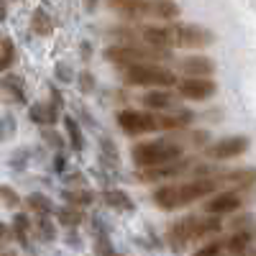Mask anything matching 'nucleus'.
<instances>
[{
    "label": "nucleus",
    "instance_id": "33",
    "mask_svg": "<svg viewBox=\"0 0 256 256\" xmlns=\"http://www.w3.org/2000/svg\"><path fill=\"white\" fill-rule=\"evenodd\" d=\"M44 138H46V141H52V144H54V146H56V148H59V146H62V138H59V136H56V134H49V131H44Z\"/></svg>",
    "mask_w": 256,
    "mask_h": 256
},
{
    "label": "nucleus",
    "instance_id": "3",
    "mask_svg": "<svg viewBox=\"0 0 256 256\" xmlns=\"http://www.w3.org/2000/svg\"><path fill=\"white\" fill-rule=\"evenodd\" d=\"M223 226L218 220V216H212V212H208V218H195V216H190V218H182L177 223H172L166 228V246L182 254L190 244H195L200 238H208L212 236V233H218Z\"/></svg>",
    "mask_w": 256,
    "mask_h": 256
},
{
    "label": "nucleus",
    "instance_id": "8",
    "mask_svg": "<svg viewBox=\"0 0 256 256\" xmlns=\"http://www.w3.org/2000/svg\"><path fill=\"white\" fill-rule=\"evenodd\" d=\"M105 59L110 64H118V67H134V64H148V62H164L169 59L166 49L159 46H110L105 49Z\"/></svg>",
    "mask_w": 256,
    "mask_h": 256
},
{
    "label": "nucleus",
    "instance_id": "11",
    "mask_svg": "<svg viewBox=\"0 0 256 256\" xmlns=\"http://www.w3.org/2000/svg\"><path fill=\"white\" fill-rule=\"evenodd\" d=\"M192 166V162H182V159H174L169 164H159V166H148V169H141L138 172V180L144 182H164V180H172L182 172Z\"/></svg>",
    "mask_w": 256,
    "mask_h": 256
},
{
    "label": "nucleus",
    "instance_id": "27",
    "mask_svg": "<svg viewBox=\"0 0 256 256\" xmlns=\"http://www.w3.org/2000/svg\"><path fill=\"white\" fill-rule=\"evenodd\" d=\"M3 90H6L10 98H16L18 102H26V95H24V88H20V80H18V77L3 80Z\"/></svg>",
    "mask_w": 256,
    "mask_h": 256
},
{
    "label": "nucleus",
    "instance_id": "35",
    "mask_svg": "<svg viewBox=\"0 0 256 256\" xmlns=\"http://www.w3.org/2000/svg\"><path fill=\"white\" fill-rule=\"evenodd\" d=\"M84 3V10H95L98 8V0H82Z\"/></svg>",
    "mask_w": 256,
    "mask_h": 256
},
{
    "label": "nucleus",
    "instance_id": "21",
    "mask_svg": "<svg viewBox=\"0 0 256 256\" xmlns=\"http://www.w3.org/2000/svg\"><path fill=\"white\" fill-rule=\"evenodd\" d=\"M64 126H67V136H70V146L74 148V152L80 154L82 148H84V136H82V128H80V123L72 118V116H67L64 118Z\"/></svg>",
    "mask_w": 256,
    "mask_h": 256
},
{
    "label": "nucleus",
    "instance_id": "5",
    "mask_svg": "<svg viewBox=\"0 0 256 256\" xmlns=\"http://www.w3.org/2000/svg\"><path fill=\"white\" fill-rule=\"evenodd\" d=\"M108 6L123 18H156L174 20L180 16V6L174 0H108Z\"/></svg>",
    "mask_w": 256,
    "mask_h": 256
},
{
    "label": "nucleus",
    "instance_id": "25",
    "mask_svg": "<svg viewBox=\"0 0 256 256\" xmlns=\"http://www.w3.org/2000/svg\"><path fill=\"white\" fill-rule=\"evenodd\" d=\"M84 220V216H82V212H80V208H74V205H67V208H62L59 210V223L62 226H80Z\"/></svg>",
    "mask_w": 256,
    "mask_h": 256
},
{
    "label": "nucleus",
    "instance_id": "37",
    "mask_svg": "<svg viewBox=\"0 0 256 256\" xmlns=\"http://www.w3.org/2000/svg\"><path fill=\"white\" fill-rule=\"evenodd\" d=\"M233 256H244V254H233Z\"/></svg>",
    "mask_w": 256,
    "mask_h": 256
},
{
    "label": "nucleus",
    "instance_id": "26",
    "mask_svg": "<svg viewBox=\"0 0 256 256\" xmlns=\"http://www.w3.org/2000/svg\"><path fill=\"white\" fill-rule=\"evenodd\" d=\"M34 230H36V236H38L41 241H54V236H56V230H54V226L49 223L46 216H41V218L36 220Z\"/></svg>",
    "mask_w": 256,
    "mask_h": 256
},
{
    "label": "nucleus",
    "instance_id": "24",
    "mask_svg": "<svg viewBox=\"0 0 256 256\" xmlns=\"http://www.w3.org/2000/svg\"><path fill=\"white\" fill-rule=\"evenodd\" d=\"M28 228H31V223H28V216H16V220H13V233H16V238H18V244L20 246H28Z\"/></svg>",
    "mask_w": 256,
    "mask_h": 256
},
{
    "label": "nucleus",
    "instance_id": "14",
    "mask_svg": "<svg viewBox=\"0 0 256 256\" xmlns=\"http://www.w3.org/2000/svg\"><path fill=\"white\" fill-rule=\"evenodd\" d=\"M56 108L59 105L56 102H38V105H34V108L28 110V118L34 120V123H38V126H54L56 123Z\"/></svg>",
    "mask_w": 256,
    "mask_h": 256
},
{
    "label": "nucleus",
    "instance_id": "17",
    "mask_svg": "<svg viewBox=\"0 0 256 256\" xmlns=\"http://www.w3.org/2000/svg\"><path fill=\"white\" fill-rule=\"evenodd\" d=\"M251 241H254V230L241 228V230H236V233H233V236L226 241V248H228L230 254H244V251L251 246Z\"/></svg>",
    "mask_w": 256,
    "mask_h": 256
},
{
    "label": "nucleus",
    "instance_id": "20",
    "mask_svg": "<svg viewBox=\"0 0 256 256\" xmlns=\"http://www.w3.org/2000/svg\"><path fill=\"white\" fill-rule=\"evenodd\" d=\"M141 102L146 105V108H152V110H166L169 105H174V98L169 92H146L141 98Z\"/></svg>",
    "mask_w": 256,
    "mask_h": 256
},
{
    "label": "nucleus",
    "instance_id": "10",
    "mask_svg": "<svg viewBox=\"0 0 256 256\" xmlns=\"http://www.w3.org/2000/svg\"><path fill=\"white\" fill-rule=\"evenodd\" d=\"M177 90L187 100H208L216 95V82L210 77H187V80L177 82Z\"/></svg>",
    "mask_w": 256,
    "mask_h": 256
},
{
    "label": "nucleus",
    "instance_id": "12",
    "mask_svg": "<svg viewBox=\"0 0 256 256\" xmlns=\"http://www.w3.org/2000/svg\"><path fill=\"white\" fill-rule=\"evenodd\" d=\"M241 205H244L241 192L228 190V192H220V195H216L212 200H208L205 212H212V216H226V212H236Z\"/></svg>",
    "mask_w": 256,
    "mask_h": 256
},
{
    "label": "nucleus",
    "instance_id": "36",
    "mask_svg": "<svg viewBox=\"0 0 256 256\" xmlns=\"http://www.w3.org/2000/svg\"><path fill=\"white\" fill-rule=\"evenodd\" d=\"M54 169H56V172H62V169H64V156H56V162H54Z\"/></svg>",
    "mask_w": 256,
    "mask_h": 256
},
{
    "label": "nucleus",
    "instance_id": "31",
    "mask_svg": "<svg viewBox=\"0 0 256 256\" xmlns=\"http://www.w3.org/2000/svg\"><path fill=\"white\" fill-rule=\"evenodd\" d=\"M92 88H95V77H92L90 72H82V74H80V90H82V92H90Z\"/></svg>",
    "mask_w": 256,
    "mask_h": 256
},
{
    "label": "nucleus",
    "instance_id": "7",
    "mask_svg": "<svg viewBox=\"0 0 256 256\" xmlns=\"http://www.w3.org/2000/svg\"><path fill=\"white\" fill-rule=\"evenodd\" d=\"M123 80L131 88H174V72H169L156 64H134L123 67Z\"/></svg>",
    "mask_w": 256,
    "mask_h": 256
},
{
    "label": "nucleus",
    "instance_id": "2",
    "mask_svg": "<svg viewBox=\"0 0 256 256\" xmlns=\"http://www.w3.org/2000/svg\"><path fill=\"white\" fill-rule=\"evenodd\" d=\"M218 187H220L218 177H202V180L184 182V184H164L154 192V202L162 210H180L202 198H210Z\"/></svg>",
    "mask_w": 256,
    "mask_h": 256
},
{
    "label": "nucleus",
    "instance_id": "23",
    "mask_svg": "<svg viewBox=\"0 0 256 256\" xmlns=\"http://www.w3.org/2000/svg\"><path fill=\"white\" fill-rule=\"evenodd\" d=\"M26 205H28L31 212H36V216H49L52 212V200L44 198V195H28Z\"/></svg>",
    "mask_w": 256,
    "mask_h": 256
},
{
    "label": "nucleus",
    "instance_id": "6",
    "mask_svg": "<svg viewBox=\"0 0 256 256\" xmlns=\"http://www.w3.org/2000/svg\"><path fill=\"white\" fill-rule=\"evenodd\" d=\"M131 156H134V164L138 169H148V166H159V164L182 159V146L177 141H169V138L144 141V144H136L131 148Z\"/></svg>",
    "mask_w": 256,
    "mask_h": 256
},
{
    "label": "nucleus",
    "instance_id": "4",
    "mask_svg": "<svg viewBox=\"0 0 256 256\" xmlns=\"http://www.w3.org/2000/svg\"><path fill=\"white\" fill-rule=\"evenodd\" d=\"M192 116H154V113H141V110H120L118 113V126L128 136H141V134H154V131H177L184 128Z\"/></svg>",
    "mask_w": 256,
    "mask_h": 256
},
{
    "label": "nucleus",
    "instance_id": "13",
    "mask_svg": "<svg viewBox=\"0 0 256 256\" xmlns=\"http://www.w3.org/2000/svg\"><path fill=\"white\" fill-rule=\"evenodd\" d=\"M180 70L187 77H210L212 72H216V64H212V59H208V56H187V59L180 62Z\"/></svg>",
    "mask_w": 256,
    "mask_h": 256
},
{
    "label": "nucleus",
    "instance_id": "38",
    "mask_svg": "<svg viewBox=\"0 0 256 256\" xmlns=\"http://www.w3.org/2000/svg\"><path fill=\"white\" fill-rule=\"evenodd\" d=\"M254 256H256V254H254Z\"/></svg>",
    "mask_w": 256,
    "mask_h": 256
},
{
    "label": "nucleus",
    "instance_id": "16",
    "mask_svg": "<svg viewBox=\"0 0 256 256\" xmlns=\"http://www.w3.org/2000/svg\"><path fill=\"white\" fill-rule=\"evenodd\" d=\"M100 198H102V202L108 205L110 210H120V212H131V210H136L134 200L128 198L126 192H120V190H105Z\"/></svg>",
    "mask_w": 256,
    "mask_h": 256
},
{
    "label": "nucleus",
    "instance_id": "30",
    "mask_svg": "<svg viewBox=\"0 0 256 256\" xmlns=\"http://www.w3.org/2000/svg\"><path fill=\"white\" fill-rule=\"evenodd\" d=\"M16 134V123L13 118H0V141H6Z\"/></svg>",
    "mask_w": 256,
    "mask_h": 256
},
{
    "label": "nucleus",
    "instance_id": "34",
    "mask_svg": "<svg viewBox=\"0 0 256 256\" xmlns=\"http://www.w3.org/2000/svg\"><path fill=\"white\" fill-rule=\"evenodd\" d=\"M8 18V0H0V20Z\"/></svg>",
    "mask_w": 256,
    "mask_h": 256
},
{
    "label": "nucleus",
    "instance_id": "32",
    "mask_svg": "<svg viewBox=\"0 0 256 256\" xmlns=\"http://www.w3.org/2000/svg\"><path fill=\"white\" fill-rule=\"evenodd\" d=\"M16 236L13 233V228L10 226H6L3 220H0V246H6V244H10V238Z\"/></svg>",
    "mask_w": 256,
    "mask_h": 256
},
{
    "label": "nucleus",
    "instance_id": "22",
    "mask_svg": "<svg viewBox=\"0 0 256 256\" xmlns=\"http://www.w3.org/2000/svg\"><path fill=\"white\" fill-rule=\"evenodd\" d=\"M16 62V46L10 38H3L0 36V72H8Z\"/></svg>",
    "mask_w": 256,
    "mask_h": 256
},
{
    "label": "nucleus",
    "instance_id": "1",
    "mask_svg": "<svg viewBox=\"0 0 256 256\" xmlns=\"http://www.w3.org/2000/svg\"><path fill=\"white\" fill-rule=\"evenodd\" d=\"M116 36L123 38H141L148 46L159 49H205L216 41V34L192 26V24H174V26H144L136 31H116Z\"/></svg>",
    "mask_w": 256,
    "mask_h": 256
},
{
    "label": "nucleus",
    "instance_id": "29",
    "mask_svg": "<svg viewBox=\"0 0 256 256\" xmlns=\"http://www.w3.org/2000/svg\"><path fill=\"white\" fill-rule=\"evenodd\" d=\"M223 248H226V241H212V244L202 246L200 251H195L192 256H220V254H223Z\"/></svg>",
    "mask_w": 256,
    "mask_h": 256
},
{
    "label": "nucleus",
    "instance_id": "9",
    "mask_svg": "<svg viewBox=\"0 0 256 256\" xmlns=\"http://www.w3.org/2000/svg\"><path fill=\"white\" fill-rule=\"evenodd\" d=\"M248 136H228V138H220L216 144L208 146V156L216 159V162H228V159H236L241 154L248 152Z\"/></svg>",
    "mask_w": 256,
    "mask_h": 256
},
{
    "label": "nucleus",
    "instance_id": "18",
    "mask_svg": "<svg viewBox=\"0 0 256 256\" xmlns=\"http://www.w3.org/2000/svg\"><path fill=\"white\" fill-rule=\"evenodd\" d=\"M64 202L67 205H74V208H88L95 202V192H88V190H64Z\"/></svg>",
    "mask_w": 256,
    "mask_h": 256
},
{
    "label": "nucleus",
    "instance_id": "28",
    "mask_svg": "<svg viewBox=\"0 0 256 256\" xmlns=\"http://www.w3.org/2000/svg\"><path fill=\"white\" fill-rule=\"evenodd\" d=\"M0 200H3L8 208H18V205H20L18 192H16V190H10L8 184H0Z\"/></svg>",
    "mask_w": 256,
    "mask_h": 256
},
{
    "label": "nucleus",
    "instance_id": "15",
    "mask_svg": "<svg viewBox=\"0 0 256 256\" xmlns=\"http://www.w3.org/2000/svg\"><path fill=\"white\" fill-rule=\"evenodd\" d=\"M218 180H220V184H230V187L246 190V187L256 184V169H236V172H228V174H223Z\"/></svg>",
    "mask_w": 256,
    "mask_h": 256
},
{
    "label": "nucleus",
    "instance_id": "19",
    "mask_svg": "<svg viewBox=\"0 0 256 256\" xmlns=\"http://www.w3.org/2000/svg\"><path fill=\"white\" fill-rule=\"evenodd\" d=\"M31 31H34L36 36H52V34H54V20H52L44 10H34Z\"/></svg>",
    "mask_w": 256,
    "mask_h": 256
}]
</instances>
